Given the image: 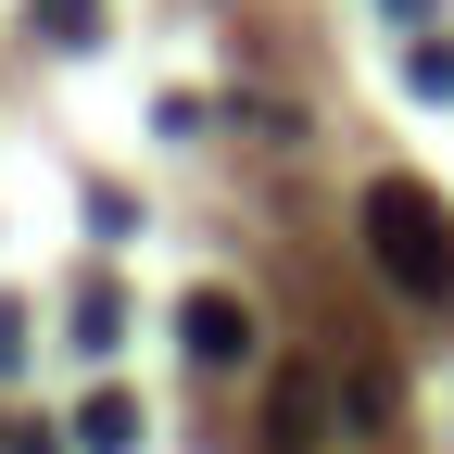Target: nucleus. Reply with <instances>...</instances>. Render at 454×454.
Segmentation results:
<instances>
[{
    "mask_svg": "<svg viewBox=\"0 0 454 454\" xmlns=\"http://www.w3.org/2000/svg\"><path fill=\"white\" fill-rule=\"evenodd\" d=\"M366 253H379V278L404 303H454V215H442V190L429 177H366Z\"/></svg>",
    "mask_w": 454,
    "mask_h": 454,
    "instance_id": "nucleus-1",
    "label": "nucleus"
},
{
    "mask_svg": "<svg viewBox=\"0 0 454 454\" xmlns=\"http://www.w3.org/2000/svg\"><path fill=\"white\" fill-rule=\"evenodd\" d=\"M177 340H190L202 366H240V354H253V303H240V291H190V303H177Z\"/></svg>",
    "mask_w": 454,
    "mask_h": 454,
    "instance_id": "nucleus-2",
    "label": "nucleus"
},
{
    "mask_svg": "<svg viewBox=\"0 0 454 454\" xmlns=\"http://www.w3.org/2000/svg\"><path fill=\"white\" fill-rule=\"evenodd\" d=\"M316 429H328V391H316V379L291 366V379H278V404H265V442H278V454H303Z\"/></svg>",
    "mask_w": 454,
    "mask_h": 454,
    "instance_id": "nucleus-3",
    "label": "nucleus"
},
{
    "mask_svg": "<svg viewBox=\"0 0 454 454\" xmlns=\"http://www.w3.org/2000/svg\"><path fill=\"white\" fill-rule=\"evenodd\" d=\"M76 442L89 454H127L139 442V404H127V391H89V404H76Z\"/></svg>",
    "mask_w": 454,
    "mask_h": 454,
    "instance_id": "nucleus-4",
    "label": "nucleus"
},
{
    "mask_svg": "<svg viewBox=\"0 0 454 454\" xmlns=\"http://www.w3.org/2000/svg\"><path fill=\"white\" fill-rule=\"evenodd\" d=\"M76 340L114 354V340H127V291H101V278H89V291H76Z\"/></svg>",
    "mask_w": 454,
    "mask_h": 454,
    "instance_id": "nucleus-5",
    "label": "nucleus"
},
{
    "mask_svg": "<svg viewBox=\"0 0 454 454\" xmlns=\"http://www.w3.org/2000/svg\"><path fill=\"white\" fill-rule=\"evenodd\" d=\"M38 26L64 38V51H89V38H101V13H89V0H38Z\"/></svg>",
    "mask_w": 454,
    "mask_h": 454,
    "instance_id": "nucleus-6",
    "label": "nucleus"
},
{
    "mask_svg": "<svg viewBox=\"0 0 454 454\" xmlns=\"http://www.w3.org/2000/svg\"><path fill=\"white\" fill-rule=\"evenodd\" d=\"M404 76H417V89L442 101V89H454V38H417V51H404Z\"/></svg>",
    "mask_w": 454,
    "mask_h": 454,
    "instance_id": "nucleus-7",
    "label": "nucleus"
},
{
    "mask_svg": "<svg viewBox=\"0 0 454 454\" xmlns=\"http://www.w3.org/2000/svg\"><path fill=\"white\" fill-rule=\"evenodd\" d=\"M13 454H51V429H13Z\"/></svg>",
    "mask_w": 454,
    "mask_h": 454,
    "instance_id": "nucleus-8",
    "label": "nucleus"
},
{
    "mask_svg": "<svg viewBox=\"0 0 454 454\" xmlns=\"http://www.w3.org/2000/svg\"><path fill=\"white\" fill-rule=\"evenodd\" d=\"M0 366H13V303H0Z\"/></svg>",
    "mask_w": 454,
    "mask_h": 454,
    "instance_id": "nucleus-9",
    "label": "nucleus"
},
{
    "mask_svg": "<svg viewBox=\"0 0 454 454\" xmlns=\"http://www.w3.org/2000/svg\"><path fill=\"white\" fill-rule=\"evenodd\" d=\"M0 454H13V442H0Z\"/></svg>",
    "mask_w": 454,
    "mask_h": 454,
    "instance_id": "nucleus-10",
    "label": "nucleus"
}]
</instances>
